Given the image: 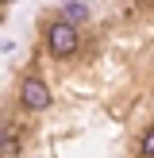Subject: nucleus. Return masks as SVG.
<instances>
[{
  "instance_id": "obj_3",
  "label": "nucleus",
  "mask_w": 154,
  "mask_h": 158,
  "mask_svg": "<svg viewBox=\"0 0 154 158\" xmlns=\"http://www.w3.org/2000/svg\"><path fill=\"white\" fill-rule=\"evenodd\" d=\"M85 15H89V8H85L81 0H69V4H66V15H62V19H85Z\"/></svg>"
},
{
  "instance_id": "obj_5",
  "label": "nucleus",
  "mask_w": 154,
  "mask_h": 158,
  "mask_svg": "<svg viewBox=\"0 0 154 158\" xmlns=\"http://www.w3.org/2000/svg\"><path fill=\"white\" fill-rule=\"evenodd\" d=\"M4 4H12V0H4Z\"/></svg>"
},
{
  "instance_id": "obj_4",
  "label": "nucleus",
  "mask_w": 154,
  "mask_h": 158,
  "mask_svg": "<svg viewBox=\"0 0 154 158\" xmlns=\"http://www.w3.org/2000/svg\"><path fill=\"white\" fill-rule=\"evenodd\" d=\"M143 154H154V131H150V135L143 139Z\"/></svg>"
},
{
  "instance_id": "obj_1",
  "label": "nucleus",
  "mask_w": 154,
  "mask_h": 158,
  "mask_svg": "<svg viewBox=\"0 0 154 158\" xmlns=\"http://www.w3.org/2000/svg\"><path fill=\"white\" fill-rule=\"evenodd\" d=\"M46 46H50V50L58 54V58L73 54V50H77V31H73V23H69V19L50 23V31H46Z\"/></svg>"
},
{
  "instance_id": "obj_2",
  "label": "nucleus",
  "mask_w": 154,
  "mask_h": 158,
  "mask_svg": "<svg viewBox=\"0 0 154 158\" xmlns=\"http://www.w3.org/2000/svg\"><path fill=\"white\" fill-rule=\"evenodd\" d=\"M19 100H23V108H31V112H46V104H50V89H46V81L27 77L23 89H19Z\"/></svg>"
}]
</instances>
